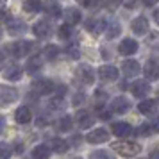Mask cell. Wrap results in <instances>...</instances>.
Listing matches in <instances>:
<instances>
[{"label": "cell", "instance_id": "6da1fadb", "mask_svg": "<svg viewBox=\"0 0 159 159\" xmlns=\"http://www.w3.org/2000/svg\"><path fill=\"white\" fill-rule=\"evenodd\" d=\"M113 148H115L120 156L123 157H132V156H138L141 147L136 143V141H116L113 143Z\"/></svg>", "mask_w": 159, "mask_h": 159}, {"label": "cell", "instance_id": "7a4b0ae2", "mask_svg": "<svg viewBox=\"0 0 159 159\" xmlns=\"http://www.w3.org/2000/svg\"><path fill=\"white\" fill-rule=\"evenodd\" d=\"M32 41H16V43L7 45V52L13 57H25L30 50H32Z\"/></svg>", "mask_w": 159, "mask_h": 159}, {"label": "cell", "instance_id": "3957f363", "mask_svg": "<svg viewBox=\"0 0 159 159\" xmlns=\"http://www.w3.org/2000/svg\"><path fill=\"white\" fill-rule=\"evenodd\" d=\"M16 98H18L16 88L0 84V107H7L11 102H16Z\"/></svg>", "mask_w": 159, "mask_h": 159}, {"label": "cell", "instance_id": "277c9868", "mask_svg": "<svg viewBox=\"0 0 159 159\" xmlns=\"http://www.w3.org/2000/svg\"><path fill=\"white\" fill-rule=\"evenodd\" d=\"M75 77H77L82 84L91 86V84L95 82V70L89 65H80L79 68L75 70Z\"/></svg>", "mask_w": 159, "mask_h": 159}, {"label": "cell", "instance_id": "5b68a950", "mask_svg": "<svg viewBox=\"0 0 159 159\" xmlns=\"http://www.w3.org/2000/svg\"><path fill=\"white\" fill-rule=\"evenodd\" d=\"M52 25L47 20H39V22L34 23V27H32V32H34V36L36 38H41V39H45V38H50L52 36Z\"/></svg>", "mask_w": 159, "mask_h": 159}, {"label": "cell", "instance_id": "8992f818", "mask_svg": "<svg viewBox=\"0 0 159 159\" xmlns=\"http://www.w3.org/2000/svg\"><path fill=\"white\" fill-rule=\"evenodd\" d=\"M98 79L104 82H113L118 79V70L113 65H104L98 68Z\"/></svg>", "mask_w": 159, "mask_h": 159}, {"label": "cell", "instance_id": "52a82bcc", "mask_svg": "<svg viewBox=\"0 0 159 159\" xmlns=\"http://www.w3.org/2000/svg\"><path fill=\"white\" fill-rule=\"evenodd\" d=\"M138 48H139V45H138L136 39H132V38H125L120 47H118V52L122 54V56H132V54H136Z\"/></svg>", "mask_w": 159, "mask_h": 159}, {"label": "cell", "instance_id": "ba28073f", "mask_svg": "<svg viewBox=\"0 0 159 159\" xmlns=\"http://www.w3.org/2000/svg\"><path fill=\"white\" fill-rule=\"evenodd\" d=\"M109 139V132L106 129H95L91 132H88L86 134V141L88 143H104V141H107Z\"/></svg>", "mask_w": 159, "mask_h": 159}, {"label": "cell", "instance_id": "9c48e42d", "mask_svg": "<svg viewBox=\"0 0 159 159\" xmlns=\"http://www.w3.org/2000/svg\"><path fill=\"white\" fill-rule=\"evenodd\" d=\"M143 73H145V77H147L148 80L159 79V63L156 61V59H148V61L145 63V66H143Z\"/></svg>", "mask_w": 159, "mask_h": 159}, {"label": "cell", "instance_id": "30bf717a", "mask_svg": "<svg viewBox=\"0 0 159 159\" xmlns=\"http://www.w3.org/2000/svg\"><path fill=\"white\" fill-rule=\"evenodd\" d=\"M130 91L136 98H145L147 95L150 93V84L147 80H136L132 86H130Z\"/></svg>", "mask_w": 159, "mask_h": 159}, {"label": "cell", "instance_id": "8fae6325", "mask_svg": "<svg viewBox=\"0 0 159 159\" xmlns=\"http://www.w3.org/2000/svg\"><path fill=\"white\" fill-rule=\"evenodd\" d=\"M32 88L36 89L38 93L47 95V93H52V91L56 89V84L48 79H39V80H34V82H32Z\"/></svg>", "mask_w": 159, "mask_h": 159}, {"label": "cell", "instance_id": "7c38bea8", "mask_svg": "<svg viewBox=\"0 0 159 159\" xmlns=\"http://www.w3.org/2000/svg\"><path fill=\"white\" fill-rule=\"evenodd\" d=\"M111 130L113 134L118 138H127L129 134H132V127H130L127 122H115L111 125Z\"/></svg>", "mask_w": 159, "mask_h": 159}, {"label": "cell", "instance_id": "4fadbf2b", "mask_svg": "<svg viewBox=\"0 0 159 159\" xmlns=\"http://www.w3.org/2000/svg\"><path fill=\"white\" fill-rule=\"evenodd\" d=\"M86 29L91 30V34H100L102 30H106V20L104 18H98V16L89 18L86 22Z\"/></svg>", "mask_w": 159, "mask_h": 159}, {"label": "cell", "instance_id": "5bb4252c", "mask_svg": "<svg viewBox=\"0 0 159 159\" xmlns=\"http://www.w3.org/2000/svg\"><path fill=\"white\" fill-rule=\"evenodd\" d=\"M25 30H27V25H25L22 20H18V18H13V20L7 22V32L11 36H20Z\"/></svg>", "mask_w": 159, "mask_h": 159}, {"label": "cell", "instance_id": "9a60e30c", "mask_svg": "<svg viewBox=\"0 0 159 159\" xmlns=\"http://www.w3.org/2000/svg\"><path fill=\"white\" fill-rule=\"evenodd\" d=\"M130 29L134 30V34H138V36H143V34H147V32H148V20H147L145 16H139V18H136V20H132V23H130Z\"/></svg>", "mask_w": 159, "mask_h": 159}, {"label": "cell", "instance_id": "2e32d148", "mask_svg": "<svg viewBox=\"0 0 159 159\" xmlns=\"http://www.w3.org/2000/svg\"><path fill=\"white\" fill-rule=\"evenodd\" d=\"M122 70H123V75H125V77H134V75L139 73L141 66H139V63L134 61V59H127V61H123Z\"/></svg>", "mask_w": 159, "mask_h": 159}, {"label": "cell", "instance_id": "e0dca14e", "mask_svg": "<svg viewBox=\"0 0 159 159\" xmlns=\"http://www.w3.org/2000/svg\"><path fill=\"white\" fill-rule=\"evenodd\" d=\"M43 9H45L47 15L54 16V18H61V13H63L61 6H59L57 2H54V0H45L43 2Z\"/></svg>", "mask_w": 159, "mask_h": 159}, {"label": "cell", "instance_id": "ac0fdd59", "mask_svg": "<svg viewBox=\"0 0 159 159\" xmlns=\"http://www.w3.org/2000/svg\"><path fill=\"white\" fill-rule=\"evenodd\" d=\"M129 107H130L129 100L123 98V97H116V98H113V102H111V111H113V113H118V115L125 113Z\"/></svg>", "mask_w": 159, "mask_h": 159}, {"label": "cell", "instance_id": "d6986e66", "mask_svg": "<svg viewBox=\"0 0 159 159\" xmlns=\"http://www.w3.org/2000/svg\"><path fill=\"white\" fill-rule=\"evenodd\" d=\"M15 118L18 123H29L32 120V113H30V109L27 106H20V107L16 109Z\"/></svg>", "mask_w": 159, "mask_h": 159}, {"label": "cell", "instance_id": "ffe728a7", "mask_svg": "<svg viewBox=\"0 0 159 159\" xmlns=\"http://www.w3.org/2000/svg\"><path fill=\"white\" fill-rule=\"evenodd\" d=\"M54 125H56V129L59 132H70L72 125H73V120H72V116H59Z\"/></svg>", "mask_w": 159, "mask_h": 159}, {"label": "cell", "instance_id": "44dd1931", "mask_svg": "<svg viewBox=\"0 0 159 159\" xmlns=\"http://www.w3.org/2000/svg\"><path fill=\"white\" fill-rule=\"evenodd\" d=\"M22 68L18 65H11V66H7L6 68V72H4V77L7 80H13V82H16V80H20L22 79Z\"/></svg>", "mask_w": 159, "mask_h": 159}, {"label": "cell", "instance_id": "7402d4cb", "mask_svg": "<svg viewBox=\"0 0 159 159\" xmlns=\"http://www.w3.org/2000/svg\"><path fill=\"white\" fill-rule=\"evenodd\" d=\"M77 122H79L80 129H89L95 123V118L88 111H80V113H77Z\"/></svg>", "mask_w": 159, "mask_h": 159}, {"label": "cell", "instance_id": "603a6c76", "mask_svg": "<svg viewBox=\"0 0 159 159\" xmlns=\"http://www.w3.org/2000/svg\"><path fill=\"white\" fill-rule=\"evenodd\" d=\"M41 66H43L41 57H39V56H32L30 59H27L25 70H27V73H38L39 70H41Z\"/></svg>", "mask_w": 159, "mask_h": 159}, {"label": "cell", "instance_id": "cb8c5ba5", "mask_svg": "<svg viewBox=\"0 0 159 159\" xmlns=\"http://www.w3.org/2000/svg\"><path fill=\"white\" fill-rule=\"evenodd\" d=\"M138 109H139V113H143V115H154L156 109H157V102L156 100H141L138 104Z\"/></svg>", "mask_w": 159, "mask_h": 159}, {"label": "cell", "instance_id": "d4e9b609", "mask_svg": "<svg viewBox=\"0 0 159 159\" xmlns=\"http://www.w3.org/2000/svg\"><path fill=\"white\" fill-rule=\"evenodd\" d=\"M50 157V148L47 145H38L32 150V159H48Z\"/></svg>", "mask_w": 159, "mask_h": 159}, {"label": "cell", "instance_id": "484cf974", "mask_svg": "<svg viewBox=\"0 0 159 159\" xmlns=\"http://www.w3.org/2000/svg\"><path fill=\"white\" fill-rule=\"evenodd\" d=\"M66 23H70V25H75V23L80 22V11L75 7H68L66 9Z\"/></svg>", "mask_w": 159, "mask_h": 159}, {"label": "cell", "instance_id": "4316f807", "mask_svg": "<svg viewBox=\"0 0 159 159\" xmlns=\"http://www.w3.org/2000/svg\"><path fill=\"white\" fill-rule=\"evenodd\" d=\"M39 9H41V2L39 0H25L23 2V11L29 13V15H36Z\"/></svg>", "mask_w": 159, "mask_h": 159}, {"label": "cell", "instance_id": "83f0119b", "mask_svg": "<svg viewBox=\"0 0 159 159\" xmlns=\"http://www.w3.org/2000/svg\"><path fill=\"white\" fill-rule=\"evenodd\" d=\"M59 56V48L56 45H47L43 48V57L48 59V61H54V59H57Z\"/></svg>", "mask_w": 159, "mask_h": 159}, {"label": "cell", "instance_id": "f1b7e54d", "mask_svg": "<svg viewBox=\"0 0 159 159\" xmlns=\"http://www.w3.org/2000/svg\"><path fill=\"white\" fill-rule=\"evenodd\" d=\"M52 148H54V152H57V154H63V152L68 150V141L61 139V138H54L52 139Z\"/></svg>", "mask_w": 159, "mask_h": 159}, {"label": "cell", "instance_id": "f546056e", "mask_svg": "<svg viewBox=\"0 0 159 159\" xmlns=\"http://www.w3.org/2000/svg\"><path fill=\"white\" fill-rule=\"evenodd\" d=\"M57 34H59V38H61V39H68V38L73 34L72 25H70V23H65V25H61V27L57 29Z\"/></svg>", "mask_w": 159, "mask_h": 159}, {"label": "cell", "instance_id": "4dcf8cb0", "mask_svg": "<svg viewBox=\"0 0 159 159\" xmlns=\"http://www.w3.org/2000/svg\"><path fill=\"white\" fill-rule=\"evenodd\" d=\"M120 32H122V29H120V23H118V22H113L107 27V38H109V39L118 38V36H120Z\"/></svg>", "mask_w": 159, "mask_h": 159}, {"label": "cell", "instance_id": "1f68e13d", "mask_svg": "<svg viewBox=\"0 0 159 159\" xmlns=\"http://www.w3.org/2000/svg\"><path fill=\"white\" fill-rule=\"evenodd\" d=\"M89 159H113V154L109 150H93L89 154Z\"/></svg>", "mask_w": 159, "mask_h": 159}, {"label": "cell", "instance_id": "d6a6232c", "mask_svg": "<svg viewBox=\"0 0 159 159\" xmlns=\"http://www.w3.org/2000/svg\"><path fill=\"white\" fill-rule=\"evenodd\" d=\"M11 154H13V148L9 147V143L0 141V159H9Z\"/></svg>", "mask_w": 159, "mask_h": 159}, {"label": "cell", "instance_id": "836d02e7", "mask_svg": "<svg viewBox=\"0 0 159 159\" xmlns=\"http://www.w3.org/2000/svg\"><path fill=\"white\" fill-rule=\"evenodd\" d=\"M65 102H63V98H54V100L48 102V109L50 111H59V109H65Z\"/></svg>", "mask_w": 159, "mask_h": 159}, {"label": "cell", "instance_id": "e575fe53", "mask_svg": "<svg viewBox=\"0 0 159 159\" xmlns=\"http://www.w3.org/2000/svg\"><path fill=\"white\" fill-rule=\"evenodd\" d=\"M66 56L72 57V59H79V56H80L79 47H77V45H68V47H66Z\"/></svg>", "mask_w": 159, "mask_h": 159}, {"label": "cell", "instance_id": "d590c367", "mask_svg": "<svg viewBox=\"0 0 159 159\" xmlns=\"http://www.w3.org/2000/svg\"><path fill=\"white\" fill-rule=\"evenodd\" d=\"M154 125H148V123H143L141 127H138V134L139 136H150L152 132H154Z\"/></svg>", "mask_w": 159, "mask_h": 159}, {"label": "cell", "instance_id": "8d00e7d4", "mask_svg": "<svg viewBox=\"0 0 159 159\" xmlns=\"http://www.w3.org/2000/svg\"><path fill=\"white\" fill-rule=\"evenodd\" d=\"M80 4L88 9H95V7L100 6V0H80Z\"/></svg>", "mask_w": 159, "mask_h": 159}, {"label": "cell", "instance_id": "74e56055", "mask_svg": "<svg viewBox=\"0 0 159 159\" xmlns=\"http://www.w3.org/2000/svg\"><path fill=\"white\" fill-rule=\"evenodd\" d=\"M95 98H97L98 102H106V100H107V93H106V91H98V89H97V91H95Z\"/></svg>", "mask_w": 159, "mask_h": 159}, {"label": "cell", "instance_id": "f35d334b", "mask_svg": "<svg viewBox=\"0 0 159 159\" xmlns=\"http://www.w3.org/2000/svg\"><path fill=\"white\" fill-rule=\"evenodd\" d=\"M120 2H122V0H107V4H106V7H107L109 11H113V9H116L118 6H120Z\"/></svg>", "mask_w": 159, "mask_h": 159}, {"label": "cell", "instance_id": "ab89813d", "mask_svg": "<svg viewBox=\"0 0 159 159\" xmlns=\"http://www.w3.org/2000/svg\"><path fill=\"white\" fill-rule=\"evenodd\" d=\"M82 100H86V97H84V95H75V97H73V104H75V106L82 104Z\"/></svg>", "mask_w": 159, "mask_h": 159}, {"label": "cell", "instance_id": "60d3db41", "mask_svg": "<svg viewBox=\"0 0 159 159\" xmlns=\"http://www.w3.org/2000/svg\"><path fill=\"white\" fill-rule=\"evenodd\" d=\"M150 159H159V148H154L150 152Z\"/></svg>", "mask_w": 159, "mask_h": 159}, {"label": "cell", "instance_id": "b9f144b4", "mask_svg": "<svg viewBox=\"0 0 159 159\" xmlns=\"http://www.w3.org/2000/svg\"><path fill=\"white\" fill-rule=\"evenodd\" d=\"M154 22H156V23L159 25V7L156 9V11H154Z\"/></svg>", "mask_w": 159, "mask_h": 159}, {"label": "cell", "instance_id": "7bdbcfd3", "mask_svg": "<svg viewBox=\"0 0 159 159\" xmlns=\"http://www.w3.org/2000/svg\"><path fill=\"white\" fill-rule=\"evenodd\" d=\"M125 6H127V7H136V0H127Z\"/></svg>", "mask_w": 159, "mask_h": 159}, {"label": "cell", "instance_id": "ee69618b", "mask_svg": "<svg viewBox=\"0 0 159 159\" xmlns=\"http://www.w3.org/2000/svg\"><path fill=\"white\" fill-rule=\"evenodd\" d=\"M156 2H159V0H143V4H145V6H148V7H150V6H154Z\"/></svg>", "mask_w": 159, "mask_h": 159}, {"label": "cell", "instance_id": "f6af8a7d", "mask_svg": "<svg viewBox=\"0 0 159 159\" xmlns=\"http://www.w3.org/2000/svg\"><path fill=\"white\" fill-rule=\"evenodd\" d=\"M4 61H6V57H4V52L0 50V70L4 68Z\"/></svg>", "mask_w": 159, "mask_h": 159}, {"label": "cell", "instance_id": "bcb514c9", "mask_svg": "<svg viewBox=\"0 0 159 159\" xmlns=\"http://www.w3.org/2000/svg\"><path fill=\"white\" fill-rule=\"evenodd\" d=\"M4 125H6V120H4V116H0V132L4 130Z\"/></svg>", "mask_w": 159, "mask_h": 159}, {"label": "cell", "instance_id": "7dc6e473", "mask_svg": "<svg viewBox=\"0 0 159 159\" xmlns=\"http://www.w3.org/2000/svg\"><path fill=\"white\" fill-rule=\"evenodd\" d=\"M154 129H157V130H159V115L156 116V122H154Z\"/></svg>", "mask_w": 159, "mask_h": 159}, {"label": "cell", "instance_id": "c3c4849f", "mask_svg": "<svg viewBox=\"0 0 159 159\" xmlns=\"http://www.w3.org/2000/svg\"><path fill=\"white\" fill-rule=\"evenodd\" d=\"M6 15V13H4V6H2V4H0V18H2V16Z\"/></svg>", "mask_w": 159, "mask_h": 159}, {"label": "cell", "instance_id": "681fc988", "mask_svg": "<svg viewBox=\"0 0 159 159\" xmlns=\"http://www.w3.org/2000/svg\"><path fill=\"white\" fill-rule=\"evenodd\" d=\"M157 102H159V91H157Z\"/></svg>", "mask_w": 159, "mask_h": 159}, {"label": "cell", "instance_id": "f907efd6", "mask_svg": "<svg viewBox=\"0 0 159 159\" xmlns=\"http://www.w3.org/2000/svg\"><path fill=\"white\" fill-rule=\"evenodd\" d=\"M0 38H2V32H0Z\"/></svg>", "mask_w": 159, "mask_h": 159}]
</instances>
